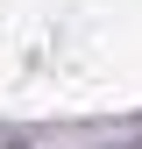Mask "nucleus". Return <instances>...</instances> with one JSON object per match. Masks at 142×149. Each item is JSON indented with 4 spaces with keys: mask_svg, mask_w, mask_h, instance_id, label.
<instances>
[]
</instances>
